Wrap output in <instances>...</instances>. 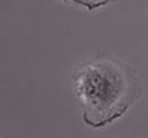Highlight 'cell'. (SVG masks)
Wrapping results in <instances>:
<instances>
[{"label":"cell","mask_w":148,"mask_h":138,"mask_svg":"<svg viewBox=\"0 0 148 138\" xmlns=\"http://www.w3.org/2000/svg\"><path fill=\"white\" fill-rule=\"evenodd\" d=\"M72 82L84 122L95 130L122 118L143 94L136 69L107 52L77 65Z\"/></svg>","instance_id":"6da1fadb"},{"label":"cell","mask_w":148,"mask_h":138,"mask_svg":"<svg viewBox=\"0 0 148 138\" xmlns=\"http://www.w3.org/2000/svg\"><path fill=\"white\" fill-rule=\"evenodd\" d=\"M0 138H1V137H0Z\"/></svg>","instance_id":"7a4b0ae2"}]
</instances>
